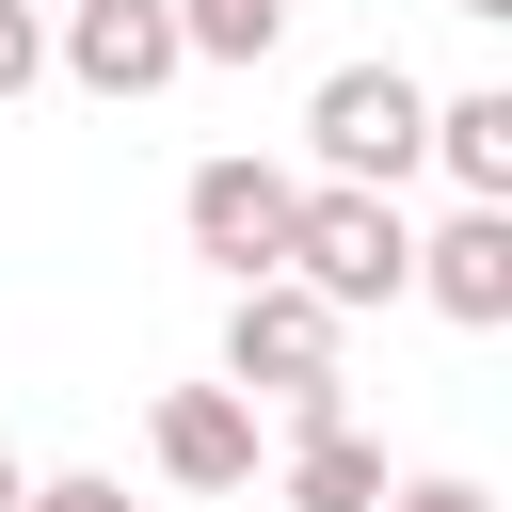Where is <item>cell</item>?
<instances>
[{"label": "cell", "mask_w": 512, "mask_h": 512, "mask_svg": "<svg viewBox=\"0 0 512 512\" xmlns=\"http://www.w3.org/2000/svg\"><path fill=\"white\" fill-rule=\"evenodd\" d=\"M288 288L352 336V320H384L400 288H416V224H400V192H320L304 176V208H288Z\"/></svg>", "instance_id": "cell-1"}, {"label": "cell", "mask_w": 512, "mask_h": 512, "mask_svg": "<svg viewBox=\"0 0 512 512\" xmlns=\"http://www.w3.org/2000/svg\"><path fill=\"white\" fill-rule=\"evenodd\" d=\"M304 160H320V192H400L432 160V80L416 64H336L304 96Z\"/></svg>", "instance_id": "cell-2"}, {"label": "cell", "mask_w": 512, "mask_h": 512, "mask_svg": "<svg viewBox=\"0 0 512 512\" xmlns=\"http://www.w3.org/2000/svg\"><path fill=\"white\" fill-rule=\"evenodd\" d=\"M224 400H272L288 432H320V416H352V384H336V320L272 272V288H224Z\"/></svg>", "instance_id": "cell-3"}, {"label": "cell", "mask_w": 512, "mask_h": 512, "mask_svg": "<svg viewBox=\"0 0 512 512\" xmlns=\"http://www.w3.org/2000/svg\"><path fill=\"white\" fill-rule=\"evenodd\" d=\"M288 208H304V176H272L256 144L192 160V192H176V224H192V256H208L224 288H272V272H288Z\"/></svg>", "instance_id": "cell-4"}, {"label": "cell", "mask_w": 512, "mask_h": 512, "mask_svg": "<svg viewBox=\"0 0 512 512\" xmlns=\"http://www.w3.org/2000/svg\"><path fill=\"white\" fill-rule=\"evenodd\" d=\"M48 80H80L96 112H144V96L176 80V16H160V0H64V16H48Z\"/></svg>", "instance_id": "cell-5"}, {"label": "cell", "mask_w": 512, "mask_h": 512, "mask_svg": "<svg viewBox=\"0 0 512 512\" xmlns=\"http://www.w3.org/2000/svg\"><path fill=\"white\" fill-rule=\"evenodd\" d=\"M144 448H160L176 496H256V400H224V384H160Z\"/></svg>", "instance_id": "cell-6"}, {"label": "cell", "mask_w": 512, "mask_h": 512, "mask_svg": "<svg viewBox=\"0 0 512 512\" xmlns=\"http://www.w3.org/2000/svg\"><path fill=\"white\" fill-rule=\"evenodd\" d=\"M416 304L464 320V336H496V320H512V208H448V224L416 240Z\"/></svg>", "instance_id": "cell-7"}, {"label": "cell", "mask_w": 512, "mask_h": 512, "mask_svg": "<svg viewBox=\"0 0 512 512\" xmlns=\"http://www.w3.org/2000/svg\"><path fill=\"white\" fill-rule=\"evenodd\" d=\"M272 496H288V512H384V448H368L352 416H320V432H288Z\"/></svg>", "instance_id": "cell-8"}, {"label": "cell", "mask_w": 512, "mask_h": 512, "mask_svg": "<svg viewBox=\"0 0 512 512\" xmlns=\"http://www.w3.org/2000/svg\"><path fill=\"white\" fill-rule=\"evenodd\" d=\"M432 160H448L464 208H512V96H496V80H480V96H432Z\"/></svg>", "instance_id": "cell-9"}, {"label": "cell", "mask_w": 512, "mask_h": 512, "mask_svg": "<svg viewBox=\"0 0 512 512\" xmlns=\"http://www.w3.org/2000/svg\"><path fill=\"white\" fill-rule=\"evenodd\" d=\"M176 16V64H272L288 48V0H160Z\"/></svg>", "instance_id": "cell-10"}, {"label": "cell", "mask_w": 512, "mask_h": 512, "mask_svg": "<svg viewBox=\"0 0 512 512\" xmlns=\"http://www.w3.org/2000/svg\"><path fill=\"white\" fill-rule=\"evenodd\" d=\"M32 80H48V16H32V0H0V112H16Z\"/></svg>", "instance_id": "cell-11"}, {"label": "cell", "mask_w": 512, "mask_h": 512, "mask_svg": "<svg viewBox=\"0 0 512 512\" xmlns=\"http://www.w3.org/2000/svg\"><path fill=\"white\" fill-rule=\"evenodd\" d=\"M384 512H496V496H480L464 464H416V480H384Z\"/></svg>", "instance_id": "cell-12"}, {"label": "cell", "mask_w": 512, "mask_h": 512, "mask_svg": "<svg viewBox=\"0 0 512 512\" xmlns=\"http://www.w3.org/2000/svg\"><path fill=\"white\" fill-rule=\"evenodd\" d=\"M16 512H144V496H128V480H96V464H64V480H32Z\"/></svg>", "instance_id": "cell-13"}, {"label": "cell", "mask_w": 512, "mask_h": 512, "mask_svg": "<svg viewBox=\"0 0 512 512\" xmlns=\"http://www.w3.org/2000/svg\"><path fill=\"white\" fill-rule=\"evenodd\" d=\"M16 496H32V464H16V448H0V512H16Z\"/></svg>", "instance_id": "cell-14"}, {"label": "cell", "mask_w": 512, "mask_h": 512, "mask_svg": "<svg viewBox=\"0 0 512 512\" xmlns=\"http://www.w3.org/2000/svg\"><path fill=\"white\" fill-rule=\"evenodd\" d=\"M448 16H512V0H448Z\"/></svg>", "instance_id": "cell-15"}, {"label": "cell", "mask_w": 512, "mask_h": 512, "mask_svg": "<svg viewBox=\"0 0 512 512\" xmlns=\"http://www.w3.org/2000/svg\"><path fill=\"white\" fill-rule=\"evenodd\" d=\"M32 16H64V0H32Z\"/></svg>", "instance_id": "cell-16"}]
</instances>
